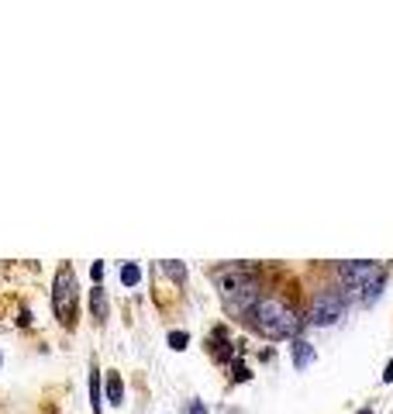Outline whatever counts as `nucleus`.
<instances>
[{
    "label": "nucleus",
    "instance_id": "nucleus-4",
    "mask_svg": "<svg viewBox=\"0 0 393 414\" xmlns=\"http://www.w3.org/2000/svg\"><path fill=\"white\" fill-rule=\"evenodd\" d=\"M380 273H383V269H380L376 262H369V259H355V262H338V276H342V280L349 283V290L373 287Z\"/></svg>",
    "mask_w": 393,
    "mask_h": 414
},
{
    "label": "nucleus",
    "instance_id": "nucleus-12",
    "mask_svg": "<svg viewBox=\"0 0 393 414\" xmlns=\"http://www.w3.org/2000/svg\"><path fill=\"white\" fill-rule=\"evenodd\" d=\"M166 342H169V349L183 352V349L190 345V335H187V331H169V335H166Z\"/></svg>",
    "mask_w": 393,
    "mask_h": 414
},
{
    "label": "nucleus",
    "instance_id": "nucleus-13",
    "mask_svg": "<svg viewBox=\"0 0 393 414\" xmlns=\"http://www.w3.org/2000/svg\"><path fill=\"white\" fill-rule=\"evenodd\" d=\"M90 276L100 283V280H104V262H93V266H90Z\"/></svg>",
    "mask_w": 393,
    "mask_h": 414
},
{
    "label": "nucleus",
    "instance_id": "nucleus-9",
    "mask_svg": "<svg viewBox=\"0 0 393 414\" xmlns=\"http://www.w3.org/2000/svg\"><path fill=\"white\" fill-rule=\"evenodd\" d=\"M162 269H166V276H169L173 283H187V266H183V262L166 259V262H162Z\"/></svg>",
    "mask_w": 393,
    "mask_h": 414
},
{
    "label": "nucleus",
    "instance_id": "nucleus-5",
    "mask_svg": "<svg viewBox=\"0 0 393 414\" xmlns=\"http://www.w3.org/2000/svg\"><path fill=\"white\" fill-rule=\"evenodd\" d=\"M207 352H214L218 363H232V359H235V345L228 342V331L225 328L211 331V338H207Z\"/></svg>",
    "mask_w": 393,
    "mask_h": 414
},
{
    "label": "nucleus",
    "instance_id": "nucleus-11",
    "mask_svg": "<svg viewBox=\"0 0 393 414\" xmlns=\"http://www.w3.org/2000/svg\"><path fill=\"white\" fill-rule=\"evenodd\" d=\"M90 404L93 411H100V370L90 373Z\"/></svg>",
    "mask_w": 393,
    "mask_h": 414
},
{
    "label": "nucleus",
    "instance_id": "nucleus-15",
    "mask_svg": "<svg viewBox=\"0 0 393 414\" xmlns=\"http://www.w3.org/2000/svg\"><path fill=\"white\" fill-rule=\"evenodd\" d=\"M187 414H207V408H204L200 401H190V408H187Z\"/></svg>",
    "mask_w": 393,
    "mask_h": 414
},
{
    "label": "nucleus",
    "instance_id": "nucleus-8",
    "mask_svg": "<svg viewBox=\"0 0 393 414\" xmlns=\"http://www.w3.org/2000/svg\"><path fill=\"white\" fill-rule=\"evenodd\" d=\"M107 401L111 404H121L124 401V383H121V373H107Z\"/></svg>",
    "mask_w": 393,
    "mask_h": 414
},
{
    "label": "nucleus",
    "instance_id": "nucleus-1",
    "mask_svg": "<svg viewBox=\"0 0 393 414\" xmlns=\"http://www.w3.org/2000/svg\"><path fill=\"white\" fill-rule=\"evenodd\" d=\"M248 318H252V328L266 338H293L300 328V314L290 304H283L279 297H259L252 304Z\"/></svg>",
    "mask_w": 393,
    "mask_h": 414
},
{
    "label": "nucleus",
    "instance_id": "nucleus-10",
    "mask_svg": "<svg viewBox=\"0 0 393 414\" xmlns=\"http://www.w3.org/2000/svg\"><path fill=\"white\" fill-rule=\"evenodd\" d=\"M138 280H142V269H138V262H124V266H121V283H124V287H135Z\"/></svg>",
    "mask_w": 393,
    "mask_h": 414
},
{
    "label": "nucleus",
    "instance_id": "nucleus-16",
    "mask_svg": "<svg viewBox=\"0 0 393 414\" xmlns=\"http://www.w3.org/2000/svg\"><path fill=\"white\" fill-rule=\"evenodd\" d=\"M383 380H387V383H393V359L387 363V373H383Z\"/></svg>",
    "mask_w": 393,
    "mask_h": 414
},
{
    "label": "nucleus",
    "instance_id": "nucleus-14",
    "mask_svg": "<svg viewBox=\"0 0 393 414\" xmlns=\"http://www.w3.org/2000/svg\"><path fill=\"white\" fill-rule=\"evenodd\" d=\"M248 376H252V373L245 370V366H241V363H235V380H241V383H245V380H248Z\"/></svg>",
    "mask_w": 393,
    "mask_h": 414
},
{
    "label": "nucleus",
    "instance_id": "nucleus-6",
    "mask_svg": "<svg viewBox=\"0 0 393 414\" xmlns=\"http://www.w3.org/2000/svg\"><path fill=\"white\" fill-rule=\"evenodd\" d=\"M314 345L307 342V338H293V345H290V359H293V366L297 370H307L311 363H314Z\"/></svg>",
    "mask_w": 393,
    "mask_h": 414
},
{
    "label": "nucleus",
    "instance_id": "nucleus-17",
    "mask_svg": "<svg viewBox=\"0 0 393 414\" xmlns=\"http://www.w3.org/2000/svg\"><path fill=\"white\" fill-rule=\"evenodd\" d=\"M359 414H373V411H369V408H362V411H359Z\"/></svg>",
    "mask_w": 393,
    "mask_h": 414
},
{
    "label": "nucleus",
    "instance_id": "nucleus-7",
    "mask_svg": "<svg viewBox=\"0 0 393 414\" xmlns=\"http://www.w3.org/2000/svg\"><path fill=\"white\" fill-rule=\"evenodd\" d=\"M90 311H93V318H97V321H104V318H107V293H104V287H100V283L90 290Z\"/></svg>",
    "mask_w": 393,
    "mask_h": 414
},
{
    "label": "nucleus",
    "instance_id": "nucleus-2",
    "mask_svg": "<svg viewBox=\"0 0 393 414\" xmlns=\"http://www.w3.org/2000/svg\"><path fill=\"white\" fill-rule=\"evenodd\" d=\"M76 300H79V287H76V269L69 262L59 266L55 273V283H52V311L62 325H69L76 318Z\"/></svg>",
    "mask_w": 393,
    "mask_h": 414
},
{
    "label": "nucleus",
    "instance_id": "nucleus-3",
    "mask_svg": "<svg viewBox=\"0 0 393 414\" xmlns=\"http://www.w3.org/2000/svg\"><path fill=\"white\" fill-rule=\"evenodd\" d=\"M342 314H345V293H342V290H324V293L314 300L311 325H317V328H328V325H335Z\"/></svg>",
    "mask_w": 393,
    "mask_h": 414
}]
</instances>
